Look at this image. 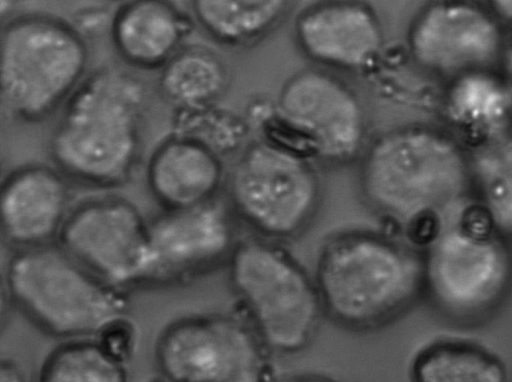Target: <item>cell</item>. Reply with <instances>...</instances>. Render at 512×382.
<instances>
[{
    "mask_svg": "<svg viewBox=\"0 0 512 382\" xmlns=\"http://www.w3.org/2000/svg\"><path fill=\"white\" fill-rule=\"evenodd\" d=\"M150 103L149 86L136 74L113 65L89 72L51 132L55 168L88 187L126 184L141 161Z\"/></svg>",
    "mask_w": 512,
    "mask_h": 382,
    "instance_id": "cell-1",
    "label": "cell"
},
{
    "mask_svg": "<svg viewBox=\"0 0 512 382\" xmlns=\"http://www.w3.org/2000/svg\"><path fill=\"white\" fill-rule=\"evenodd\" d=\"M312 274L325 318L353 332L389 325L424 290L420 248L408 237L377 230L350 229L326 238Z\"/></svg>",
    "mask_w": 512,
    "mask_h": 382,
    "instance_id": "cell-2",
    "label": "cell"
},
{
    "mask_svg": "<svg viewBox=\"0 0 512 382\" xmlns=\"http://www.w3.org/2000/svg\"><path fill=\"white\" fill-rule=\"evenodd\" d=\"M469 159L452 137L410 125L378 136L363 153L359 184L367 204L408 231L439 225L462 209Z\"/></svg>",
    "mask_w": 512,
    "mask_h": 382,
    "instance_id": "cell-3",
    "label": "cell"
},
{
    "mask_svg": "<svg viewBox=\"0 0 512 382\" xmlns=\"http://www.w3.org/2000/svg\"><path fill=\"white\" fill-rule=\"evenodd\" d=\"M0 46L2 112L18 123L50 119L87 75V38L58 15L28 12L9 18Z\"/></svg>",
    "mask_w": 512,
    "mask_h": 382,
    "instance_id": "cell-4",
    "label": "cell"
},
{
    "mask_svg": "<svg viewBox=\"0 0 512 382\" xmlns=\"http://www.w3.org/2000/svg\"><path fill=\"white\" fill-rule=\"evenodd\" d=\"M227 267L238 314L270 353H298L313 341L325 318L317 285L283 243L239 240Z\"/></svg>",
    "mask_w": 512,
    "mask_h": 382,
    "instance_id": "cell-5",
    "label": "cell"
},
{
    "mask_svg": "<svg viewBox=\"0 0 512 382\" xmlns=\"http://www.w3.org/2000/svg\"><path fill=\"white\" fill-rule=\"evenodd\" d=\"M10 299L41 329L70 339L102 336L124 319L119 288L86 269L59 245L20 249L5 270Z\"/></svg>",
    "mask_w": 512,
    "mask_h": 382,
    "instance_id": "cell-6",
    "label": "cell"
},
{
    "mask_svg": "<svg viewBox=\"0 0 512 382\" xmlns=\"http://www.w3.org/2000/svg\"><path fill=\"white\" fill-rule=\"evenodd\" d=\"M424 289L437 307L473 318L494 307L512 276L511 255L482 209L463 208L441 223L422 247Z\"/></svg>",
    "mask_w": 512,
    "mask_h": 382,
    "instance_id": "cell-7",
    "label": "cell"
},
{
    "mask_svg": "<svg viewBox=\"0 0 512 382\" xmlns=\"http://www.w3.org/2000/svg\"><path fill=\"white\" fill-rule=\"evenodd\" d=\"M228 206L253 236L285 243L311 223L321 201L315 168L268 141L247 146L226 178Z\"/></svg>",
    "mask_w": 512,
    "mask_h": 382,
    "instance_id": "cell-8",
    "label": "cell"
},
{
    "mask_svg": "<svg viewBox=\"0 0 512 382\" xmlns=\"http://www.w3.org/2000/svg\"><path fill=\"white\" fill-rule=\"evenodd\" d=\"M270 354L240 314L181 319L156 348L166 382H267Z\"/></svg>",
    "mask_w": 512,
    "mask_h": 382,
    "instance_id": "cell-9",
    "label": "cell"
},
{
    "mask_svg": "<svg viewBox=\"0 0 512 382\" xmlns=\"http://www.w3.org/2000/svg\"><path fill=\"white\" fill-rule=\"evenodd\" d=\"M58 242L73 259L113 286L148 280V222L124 198L99 196L72 208Z\"/></svg>",
    "mask_w": 512,
    "mask_h": 382,
    "instance_id": "cell-10",
    "label": "cell"
},
{
    "mask_svg": "<svg viewBox=\"0 0 512 382\" xmlns=\"http://www.w3.org/2000/svg\"><path fill=\"white\" fill-rule=\"evenodd\" d=\"M277 114L324 161L344 163L364 146L368 130L362 99L345 80L322 68H306L282 86Z\"/></svg>",
    "mask_w": 512,
    "mask_h": 382,
    "instance_id": "cell-11",
    "label": "cell"
},
{
    "mask_svg": "<svg viewBox=\"0 0 512 382\" xmlns=\"http://www.w3.org/2000/svg\"><path fill=\"white\" fill-rule=\"evenodd\" d=\"M407 42L421 68L451 80L488 70L503 52L495 18L479 6L460 1L423 8L410 25Z\"/></svg>",
    "mask_w": 512,
    "mask_h": 382,
    "instance_id": "cell-12",
    "label": "cell"
},
{
    "mask_svg": "<svg viewBox=\"0 0 512 382\" xmlns=\"http://www.w3.org/2000/svg\"><path fill=\"white\" fill-rule=\"evenodd\" d=\"M235 219L216 199L154 217L148 222V280L183 281L227 263L239 241Z\"/></svg>",
    "mask_w": 512,
    "mask_h": 382,
    "instance_id": "cell-13",
    "label": "cell"
},
{
    "mask_svg": "<svg viewBox=\"0 0 512 382\" xmlns=\"http://www.w3.org/2000/svg\"><path fill=\"white\" fill-rule=\"evenodd\" d=\"M0 191L1 232L7 243L28 249L58 238L71 210V190L55 167H17L2 180Z\"/></svg>",
    "mask_w": 512,
    "mask_h": 382,
    "instance_id": "cell-14",
    "label": "cell"
},
{
    "mask_svg": "<svg viewBox=\"0 0 512 382\" xmlns=\"http://www.w3.org/2000/svg\"><path fill=\"white\" fill-rule=\"evenodd\" d=\"M294 35L309 59L341 70L369 64L384 39L378 15L355 1H325L307 7L296 18Z\"/></svg>",
    "mask_w": 512,
    "mask_h": 382,
    "instance_id": "cell-15",
    "label": "cell"
},
{
    "mask_svg": "<svg viewBox=\"0 0 512 382\" xmlns=\"http://www.w3.org/2000/svg\"><path fill=\"white\" fill-rule=\"evenodd\" d=\"M224 168L219 153L191 135L173 132L151 154L146 180L164 210H183L216 199Z\"/></svg>",
    "mask_w": 512,
    "mask_h": 382,
    "instance_id": "cell-16",
    "label": "cell"
},
{
    "mask_svg": "<svg viewBox=\"0 0 512 382\" xmlns=\"http://www.w3.org/2000/svg\"><path fill=\"white\" fill-rule=\"evenodd\" d=\"M193 17L173 2L129 1L120 5L110 21L112 45L128 65L161 70L192 32Z\"/></svg>",
    "mask_w": 512,
    "mask_h": 382,
    "instance_id": "cell-17",
    "label": "cell"
},
{
    "mask_svg": "<svg viewBox=\"0 0 512 382\" xmlns=\"http://www.w3.org/2000/svg\"><path fill=\"white\" fill-rule=\"evenodd\" d=\"M450 123L476 147L508 130L512 99L502 79L488 70L452 79L445 96Z\"/></svg>",
    "mask_w": 512,
    "mask_h": 382,
    "instance_id": "cell-18",
    "label": "cell"
},
{
    "mask_svg": "<svg viewBox=\"0 0 512 382\" xmlns=\"http://www.w3.org/2000/svg\"><path fill=\"white\" fill-rule=\"evenodd\" d=\"M229 72L222 56L201 44L183 45L159 71L156 89L176 112L212 108L228 87Z\"/></svg>",
    "mask_w": 512,
    "mask_h": 382,
    "instance_id": "cell-19",
    "label": "cell"
},
{
    "mask_svg": "<svg viewBox=\"0 0 512 382\" xmlns=\"http://www.w3.org/2000/svg\"><path fill=\"white\" fill-rule=\"evenodd\" d=\"M411 382H508L502 359L465 338L441 337L421 346L410 363Z\"/></svg>",
    "mask_w": 512,
    "mask_h": 382,
    "instance_id": "cell-20",
    "label": "cell"
},
{
    "mask_svg": "<svg viewBox=\"0 0 512 382\" xmlns=\"http://www.w3.org/2000/svg\"><path fill=\"white\" fill-rule=\"evenodd\" d=\"M190 9L195 21L217 42L242 46L272 31L289 10L279 0H194Z\"/></svg>",
    "mask_w": 512,
    "mask_h": 382,
    "instance_id": "cell-21",
    "label": "cell"
},
{
    "mask_svg": "<svg viewBox=\"0 0 512 382\" xmlns=\"http://www.w3.org/2000/svg\"><path fill=\"white\" fill-rule=\"evenodd\" d=\"M469 165L481 208L499 233L512 235V132L477 146Z\"/></svg>",
    "mask_w": 512,
    "mask_h": 382,
    "instance_id": "cell-22",
    "label": "cell"
},
{
    "mask_svg": "<svg viewBox=\"0 0 512 382\" xmlns=\"http://www.w3.org/2000/svg\"><path fill=\"white\" fill-rule=\"evenodd\" d=\"M38 382H127L120 355L101 340L71 339L44 360Z\"/></svg>",
    "mask_w": 512,
    "mask_h": 382,
    "instance_id": "cell-23",
    "label": "cell"
},
{
    "mask_svg": "<svg viewBox=\"0 0 512 382\" xmlns=\"http://www.w3.org/2000/svg\"><path fill=\"white\" fill-rule=\"evenodd\" d=\"M502 67L503 76L502 79L509 91L512 99V39L508 45L503 48L502 52Z\"/></svg>",
    "mask_w": 512,
    "mask_h": 382,
    "instance_id": "cell-24",
    "label": "cell"
},
{
    "mask_svg": "<svg viewBox=\"0 0 512 382\" xmlns=\"http://www.w3.org/2000/svg\"><path fill=\"white\" fill-rule=\"evenodd\" d=\"M276 382H343L336 378L316 374V373H300L286 376Z\"/></svg>",
    "mask_w": 512,
    "mask_h": 382,
    "instance_id": "cell-25",
    "label": "cell"
},
{
    "mask_svg": "<svg viewBox=\"0 0 512 382\" xmlns=\"http://www.w3.org/2000/svg\"><path fill=\"white\" fill-rule=\"evenodd\" d=\"M1 382H25V378L14 364L7 362L1 368Z\"/></svg>",
    "mask_w": 512,
    "mask_h": 382,
    "instance_id": "cell-26",
    "label": "cell"
},
{
    "mask_svg": "<svg viewBox=\"0 0 512 382\" xmlns=\"http://www.w3.org/2000/svg\"><path fill=\"white\" fill-rule=\"evenodd\" d=\"M494 13L499 17L512 21V1H495Z\"/></svg>",
    "mask_w": 512,
    "mask_h": 382,
    "instance_id": "cell-27",
    "label": "cell"
},
{
    "mask_svg": "<svg viewBox=\"0 0 512 382\" xmlns=\"http://www.w3.org/2000/svg\"><path fill=\"white\" fill-rule=\"evenodd\" d=\"M15 2L13 1H1L0 2V14L1 19L3 20L4 16L10 15L11 11L14 9Z\"/></svg>",
    "mask_w": 512,
    "mask_h": 382,
    "instance_id": "cell-28",
    "label": "cell"
}]
</instances>
